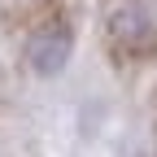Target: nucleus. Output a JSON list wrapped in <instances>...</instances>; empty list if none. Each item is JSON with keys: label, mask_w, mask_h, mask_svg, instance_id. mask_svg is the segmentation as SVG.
<instances>
[{"label": "nucleus", "mask_w": 157, "mask_h": 157, "mask_svg": "<svg viewBox=\"0 0 157 157\" xmlns=\"http://www.w3.org/2000/svg\"><path fill=\"white\" fill-rule=\"evenodd\" d=\"M70 52H74V39H70V31H66L61 22H57V26H44L39 35H31V44H26V61H31L35 74L52 78V74L66 70Z\"/></svg>", "instance_id": "obj_1"}]
</instances>
